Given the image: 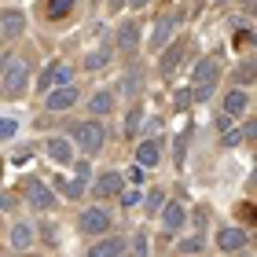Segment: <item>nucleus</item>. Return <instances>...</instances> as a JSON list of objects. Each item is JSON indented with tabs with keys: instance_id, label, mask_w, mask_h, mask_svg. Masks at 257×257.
<instances>
[{
	"instance_id": "nucleus-16",
	"label": "nucleus",
	"mask_w": 257,
	"mask_h": 257,
	"mask_svg": "<svg viewBox=\"0 0 257 257\" xmlns=\"http://www.w3.org/2000/svg\"><path fill=\"white\" fill-rule=\"evenodd\" d=\"M136 44H140V26H136V22H121V30H118V52L133 55Z\"/></svg>"
},
{
	"instance_id": "nucleus-8",
	"label": "nucleus",
	"mask_w": 257,
	"mask_h": 257,
	"mask_svg": "<svg viewBox=\"0 0 257 257\" xmlns=\"http://www.w3.org/2000/svg\"><path fill=\"white\" fill-rule=\"evenodd\" d=\"M63 85H74V70H70L66 63H59V66L52 63V66L41 74V88L48 92V88H63Z\"/></svg>"
},
{
	"instance_id": "nucleus-36",
	"label": "nucleus",
	"mask_w": 257,
	"mask_h": 257,
	"mask_svg": "<svg viewBox=\"0 0 257 257\" xmlns=\"http://www.w3.org/2000/svg\"><path fill=\"white\" fill-rule=\"evenodd\" d=\"M220 144H224V147H235V144H239V133H235V128L224 133V136H220Z\"/></svg>"
},
{
	"instance_id": "nucleus-15",
	"label": "nucleus",
	"mask_w": 257,
	"mask_h": 257,
	"mask_svg": "<svg viewBox=\"0 0 257 257\" xmlns=\"http://www.w3.org/2000/svg\"><path fill=\"white\" fill-rule=\"evenodd\" d=\"M246 107H250V96L242 88H231L224 96V118H239V114H246Z\"/></svg>"
},
{
	"instance_id": "nucleus-17",
	"label": "nucleus",
	"mask_w": 257,
	"mask_h": 257,
	"mask_svg": "<svg viewBox=\"0 0 257 257\" xmlns=\"http://www.w3.org/2000/svg\"><path fill=\"white\" fill-rule=\"evenodd\" d=\"M88 257H125V239H99L96 246L88 250Z\"/></svg>"
},
{
	"instance_id": "nucleus-40",
	"label": "nucleus",
	"mask_w": 257,
	"mask_h": 257,
	"mask_svg": "<svg viewBox=\"0 0 257 257\" xmlns=\"http://www.w3.org/2000/svg\"><path fill=\"white\" fill-rule=\"evenodd\" d=\"M0 96H4V88H0Z\"/></svg>"
},
{
	"instance_id": "nucleus-13",
	"label": "nucleus",
	"mask_w": 257,
	"mask_h": 257,
	"mask_svg": "<svg viewBox=\"0 0 257 257\" xmlns=\"http://www.w3.org/2000/svg\"><path fill=\"white\" fill-rule=\"evenodd\" d=\"M22 33H26V19H22L19 11H4V15H0V37L15 41Z\"/></svg>"
},
{
	"instance_id": "nucleus-27",
	"label": "nucleus",
	"mask_w": 257,
	"mask_h": 257,
	"mask_svg": "<svg viewBox=\"0 0 257 257\" xmlns=\"http://www.w3.org/2000/svg\"><path fill=\"white\" fill-rule=\"evenodd\" d=\"M19 133V121L15 118H0V140H11Z\"/></svg>"
},
{
	"instance_id": "nucleus-28",
	"label": "nucleus",
	"mask_w": 257,
	"mask_h": 257,
	"mask_svg": "<svg viewBox=\"0 0 257 257\" xmlns=\"http://www.w3.org/2000/svg\"><path fill=\"white\" fill-rule=\"evenodd\" d=\"M177 250H180V253H198V250H202V235H191V239H184Z\"/></svg>"
},
{
	"instance_id": "nucleus-2",
	"label": "nucleus",
	"mask_w": 257,
	"mask_h": 257,
	"mask_svg": "<svg viewBox=\"0 0 257 257\" xmlns=\"http://www.w3.org/2000/svg\"><path fill=\"white\" fill-rule=\"evenodd\" d=\"M70 136H74V144L85 151V155L103 151V140H107V133H103L99 121H74V125H70Z\"/></svg>"
},
{
	"instance_id": "nucleus-18",
	"label": "nucleus",
	"mask_w": 257,
	"mask_h": 257,
	"mask_svg": "<svg viewBox=\"0 0 257 257\" xmlns=\"http://www.w3.org/2000/svg\"><path fill=\"white\" fill-rule=\"evenodd\" d=\"M114 110V88H99L96 96L88 99V114H96V118H103V114Z\"/></svg>"
},
{
	"instance_id": "nucleus-11",
	"label": "nucleus",
	"mask_w": 257,
	"mask_h": 257,
	"mask_svg": "<svg viewBox=\"0 0 257 257\" xmlns=\"http://www.w3.org/2000/svg\"><path fill=\"white\" fill-rule=\"evenodd\" d=\"M158 213H162V224H166V231H180L184 224H188V209H184L180 202H166Z\"/></svg>"
},
{
	"instance_id": "nucleus-37",
	"label": "nucleus",
	"mask_w": 257,
	"mask_h": 257,
	"mask_svg": "<svg viewBox=\"0 0 257 257\" xmlns=\"http://www.w3.org/2000/svg\"><path fill=\"white\" fill-rule=\"evenodd\" d=\"M107 8H110V11H118V8H125V0H107Z\"/></svg>"
},
{
	"instance_id": "nucleus-7",
	"label": "nucleus",
	"mask_w": 257,
	"mask_h": 257,
	"mask_svg": "<svg viewBox=\"0 0 257 257\" xmlns=\"http://www.w3.org/2000/svg\"><path fill=\"white\" fill-rule=\"evenodd\" d=\"M158 162H162V140L158 136H147L144 144L136 147V166L140 169H155Z\"/></svg>"
},
{
	"instance_id": "nucleus-30",
	"label": "nucleus",
	"mask_w": 257,
	"mask_h": 257,
	"mask_svg": "<svg viewBox=\"0 0 257 257\" xmlns=\"http://www.w3.org/2000/svg\"><path fill=\"white\" fill-rule=\"evenodd\" d=\"M41 235H44V246H55V242H59V231H55V224H44Z\"/></svg>"
},
{
	"instance_id": "nucleus-4",
	"label": "nucleus",
	"mask_w": 257,
	"mask_h": 257,
	"mask_svg": "<svg viewBox=\"0 0 257 257\" xmlns=\"http://www.w3.org/2000/svg\"><path fill=\"white\" fill-rule=\"evenodd\" d=\"M77 99H81L77 85H63V88H48V96H44V107H48L52 114H63V110L74 107Z\"/></svg>"
},
{
	"instance_id": "nucleus-39",
	"label": "nucleus",
	"mask_w": 257,
	"mask_h": 257,
	"mask_svg": "<svg viewBox=\"0 0 257 257\" xmlns=\"http://www.w3.org/2000/svg\"><path fill=\"white\" fill-rule=\"evenodd\" d=\"M239 4H242V8H246V11H250V8H253V0H239Z\"/></svg>"
},
{
	"instance_id": "nucleus-31",
	"label": "nucleus",
	"mask_w": 257,
	"mask_h": 257,
	"mask_svg": "<svg viewBox=\"0 0 257 257\" xmlns=\"http://www.w3.org/2000/svg\"><path fill=\"white\" fill-rule=\"evenodd\" d=\"M88 180H92V166H88V162H77V184L85 188Z\"/></svg>"
},
{
	"instance_id": "nucleus-25",
	"label": "nucleus",
	"mask_w": 257,
	"mask_h": 257,
	"mask_svg": "<svg viewBox=\"0 0 257 257\" xmlns=\"http://www.w3.org/2000/svg\"><path fill=\"white\" fill-rule=\"evenodd\" d=\"M55 188H59L66 198H81V191H85V188H81V184L77 180H55Z\"/></svg>"
},
{
	"instance_id": "nucleus-5",
	"label": "nucleus",
	"mask_w": 257,
	"mask_h": 257,
	"mask_svg": "<svg viewBox=\"0 0 257 257\" xmlns=\"http://www.w3.org/2000/svg\"><path fill=\"white\" fill-rule=\"evenodd\" d=\"M26 202H30V209H52V206H55V191H52L44 180L30 177V180H26Z\"/></svg>"
},
{
	"instance_id": "nucleus-41",
	"label": "nucleus",
	"mask_w": 257,
	"mask_h": 257,
	"mask_svg": "<svg viewBox=\"0 0 257 257\" xmlns=\"http://www.w3.org/2000/svg\"><path fill=\"white\" fill-rule=\"evenodd\" d=\"M0 173H4V169H0Z\"/></svg>"
},
{
	"instance_id": "nucleus-29",
	"label": "nucleus",
	"mask_w": 257,
	"mask_h": 257,
	"mask_svg": "<svg viewBox=\"0 0 257 257\" xmlns=\"http://www.w3.org/2000/svg\"><path fill=\"white\" fill-rule=\"evenodd\" d=\"M209 96H213V85H195V88H191V99H195V103H206Z\"/></svg>"
},
{
	"instance_id": "nucleus-38",
	"label": "nucleus",
	"mask_w": 257,
	"mask_h": 257,
	"mask_svg": "<svg viewBox=\"0 0 257 257\" xmlns=\"http://www.w3.org/2000/svg\"><path fill=\"white\" fill-rule=\"evenodd\" d=\"M125 4H128V8H144L147 0H125Z\"/></svg>"
},
{
	"instance_id": "nucleus-35",
	"label": "nucleus",
	"mask_w": 257,
	"mask_h": 257,
	"mask_svg": "<svg viewBox=\"0 0 257 257\" xmlns=\"http://www.w3.org/2000/svg\"><path fill=\"white\" fill-rule=\"evenodd\" d=\"M133 246H136V257H147V235H136Z\"/></svg>"
},
{
	"instance_id": "nucleus-19",
	"label": "nucleus",
	"mask_w": 257,
	"mask_h": 257,
	"mask_svg": "<svg viewBox=\"0 0 257 257\" xmlns=\"http://www.w3.org/2000/svg\"><path fill=\"white\" fill-rule=\"evenodd\" d=\"M217 59H202V63H198L195 66V85H213V81H217Z\"/></svg>"
},
{
	"instance_id": "nucleus-33",
	"label": "nucleus",
	"mask_w": 257,
	"mask_h": 257,
	"mask_svg": "<svg viewBox=\"0 0 257 257\" xmlns=\"http://www.w3.org/2000/svg\"><path fill=\"white\" fill-rule=\"evenodd\" d=\"M121 206H125V209L140 206V191H121Z\"/></svg>"
},
{
	"instance_id": "nucleus-21",
	"label": "nucleus",
	"mask_w": 257,
	"mask_h": 257,
	"mask_svg": "<svg viewBox=\"0 0 257 257\" xmlns=\"http://www.w3.org/2000/svg\"><path fill=\"white\" fill-rule=\"evenodd\" d=\"M121 92L125 96H140V92H144V74H140V70H128L121 77Z\"/></svg>"
},
{
	"instance_id": "nucleus-10",
	"label": "nucleus",
	"mask_w": 257,
	"mask_h": 257,
	"mask_svg": "<svg viewBox=\"0 0 257 257\" xmlns=\"http://www.w3.org/2000/svg\"><path fill=\"white\" fill-rule=\"evenodd\" d=\"M33 235H37V228L30 224V220H15L11 224V250H30L33 246Z\"/></svg>"
},
{
	"instance_id": "nucleus-32",
	"label": "nucleus",
	"mask_w": 257,
	"mask_h": 257,
	"mask_svg": "<svg viewBox=\"0 0 257 257\" xmlns=\"http://www.w3.org/2000/svg\"><path fill=\"white\" fill-rule=\"evenodd\" d=\"M19 206V195L15 191H0V209H15Z\"/></svg>"
},
{
	"instance_id": "nucleus-14",
	"label": "nucleus",
	"mask_w": 257,
	"mask_h": 257,
	"mask_svg": "<svg viewBox=\"0 0 257 257\" xmlns=\"http://www.w3.org/2000/svg\"><path fill=\"white\" fill-rule=\"evenodd\" d=\"M173 33H177V19L162 15V19L155 22V33H151V48H166V44L173 41Z\"/></svg>"
},
{
	"instance_id": "nucleus-20",
	"label": "nucleus",
	"mask_w": 257,
	"mask_h": 257,
	"mask_svg": "<svg viewBox=\"0 0 257 257\" xmlns=\"http://www.w3.org/2000/svg\"><path fill=\"white\" fill-rule=\"evenodd\" d=\"M110 59H114V52H110V48H96V52H88V55H85V70H92V74H96V70H103Z\"/></svg>"
},
{
	"instance_id": "nucleus-26",
	"label": "nucleus",
	"mask_w": 257,
	"mask_h": 257,
	"mask_svg": "<svg viewBox=\"0 0 257 257\" xmlns=\"http://www.w3.org/2000/svg\"><path fill=\"white\" fill-rule=\"evenodd\" d=\"M140 121H144V110L133 107V110H128V121H125V133H128V136H136V133H140Z\"/></svg>"
},
{
	"instance_id": "nucleus-22",
	"label": "nucleus",
	"mask_w": 257,
	"mask_h": 257,
	"mask_svg": "<svg viewBox=\"0 0 257 257\" xmlns=\"http://www.w3.org/2000/svg\"><path fill=\"white\" fill-rule=\"evenodd\" d=\"M180 55H184V48H180V44H173V48H169L166 55H162V74H166V77H173V74H177Z\"/></svg>"
},
{
	"instance_id": "nucleus-23",
	"label": "nucleus",
	"mask_w": 257,
	"mask_h": 257,
	"mask_svg": "<svg viewBox=\"0 0 257 257\" xmlns=\"http://www.w3.org/2000/svg\"><path fill=\"white\" fill-rule=\"evenodd\" d=\"M70 11H74V0H48L44 4V15L48 19H66Z\"/></svg>"
},
{
	"instance_id": "nucleus-1",
	"label": "nucleus",
	"mask_w": 257,
	"mask_h": 257,
	"mask_svg": "<svg viewBox=\"0 0 257 257\" xmlns=\"http://www.w3.org/2000/svg\"><path fill=\"white\" fill-rule=\"evenodd\" d=\"M26 85H30V63L22 55H8L4 66H0V88H4V96H22Z\"/></svg>"
},
{
	"instance_id": "nucleus-9",
	"label": "nucleus",
	"mask_w": 257,
	"mask_h": 257,
	"mask_svg": "<svg viewBox=\"0 0 257 257\" xmlns=\"http://www.w3.org/2000/svg\"><path fill=\"white\" fill-rule=\"evenodd\" d=\"M44 151H48V158H52V162H59V166H70V162H77V158H74V144H70L66 136H48Z\"/></svg>"
},
{
	"instance_id": "nucleus-3",
	"label": "nucleus",
	"mask_w": 257,
	"mask_h": 257,
	"mask_svg": "<svg viewBox=\"0 0 257 257\" xmlns=\"http://www.w3.org/2000/svg\"><path fill=\"white\" fill-rule=\"evenodd\" d=\"M110 209H103V206H88V209H81V220H77V228L85 231V235H107L110 231Z\"/></svg>"
},
{
	"instance_id": "nucleus-34",
	"label": "nucleus",
	"mask_w": 257,
	"mask_h": 257,
	"mask_svg": "<svg viewBox=\"0 0 257 257\" xmlns=\"http://www.w3.org/2000/svg\"><path fill=\"white\" fill-rule=\"evenodd\" d=\"M128 184H144V169H140V166H133V169H128V177H125Z\"/></svg>"
},
{
	"instance_id": "nucleus-6",
	"label": "nucleus",
	"mask_w": 257,
	"mask_h": 257,
	"mask_svg": "<svg viewBox=\"0 0 257 257\" xmlns=\"http://www.w3.org/2000/svg\"><path fill=\"white\" fill-rule=\"evenodd\" d=\"M92 191H96V198H110V195H121L125 191V177L118 169H107V173H99L96 184H92Z\"/></svg>"
},
{
	"instance_id": "nucleus-12",
	"label": "nucleus",
	"mask_w": 257,
	"mask_h": 257,
	"mask_svg": "<svg viewBox=\"0 0 257 257\" xmlns=\"http://www.w3.org/2000/svg\"><path fill=\"white\" fill-rule=\"evenodd\" d=\"M246 239H250L246 231H242V228H231V224L217 231V246L224 250V253H231V250H242V246H246Z\"/></svg>"
},
{
	"instance_id": "nucleus-24",
	"label": "nucleus",
	"mask_w": 257,
	"mask_h": 257,
	"mask_svg": "<svg viewBox=\"0 0 257 257\" xmlns=\"http://www.w3.org/2000/svg\"><path fill=\"white\" fill-rule=\"evenodd\" d=\"M140 202H144V213H158L162 206H166V195H162L158 188L155 191H147V195H140Z\"/></svg>"
}]
</instances>
